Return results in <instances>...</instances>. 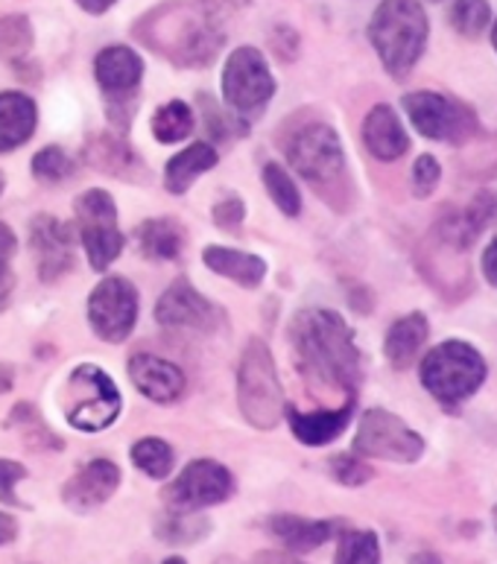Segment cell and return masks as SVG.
I'll return each instance as SVG.
<instances>
[{
    "mask_svg": "<svg viewBox=\"0 0 497 564\" xmlns=\"http://www.w3.org/2000/svg\"><path fill=\"white\" fill-rule=\"evenodd\" d=\"M290 346L304 378L357 398L363 357L355 343V330L337 311L307 307L295 313L290 322Z\"/></svg>",
    "mask_w": 497,
    "mask_h": 564,
    "instance_id": "6da1fadb",
    "label": "cell"
},
{
    "mask_svg": "<svg viewBox=\"0 0 497 564\" xmlns=\"http://www.w3.org/2000/svg\"><path fill=\"white\" fill-rule=\"evenodd\" d=\"M223 18H217L203 0H168L143 12L132 26V35L176 68H208L226 44Z\"/></svg>",
    "mask_w": 497,
    "mask_h": 564,
    "instance_id": "7a4b0ae2",
    "label": "cell"
},
{
    "mask_svg": "<svg viewBox=\"0 0 497 564\" xmlns=\"http://www.w3.org/2000/svg\"><path fill=\"white\" fill-rule=\"evenodd\" d=\"M287 161L316 194L331 203L337 212H346L348 196H352V176H348L346 150L339 141L337 129L311 120L287 138L284 143Z\"/></svg>",
    "mask_w": 497,
    "mask_h": 564,
    "instance_id": "3957f363",
    "label": "cell"
},
{
    "mask_svg": "<svg viewBox=\"0 0 497 564\" xmlns=\"http://www.w3.org/2000/svg\"><path fill=\"white\" fill-rule=\"evenodd\" d=\"M369 44L392 79H407L428 51L430 21L422 0H380L366 26Z\"/></svg>",
    "mask_w": 497,
    "mask_h": 564,
    "instance_id": "277c9868",
    "label": "cell"
},
{
    "mask_svg": "<svg viewBox=\"0 0 497 564\" xmlns=\"http://www.w3.org/2000/svg\"><path fill=\"white\" fill-rule=\"evenodd\" d=\"M419 378H422V387L428 389L433 401H439L447 410H456L480 392V387L489 378V362L472 343L445 339L424 354Z\"/></svg>",
    "mask_w": 497,
    "mask_h": 564,
    "instance_id": "5b68a950",
    "label": "cell"
},
{
    "mask_svg": "<svg viewBox=\"0 0 497 564\" xmlns=\"http://www.w3.org/2000/svg\"><path fill=\"white\" fill-rule=\"evenodd\" d=\"M237 404L252 427L272 430L284 419L287 401L279 369L263 339H249L237 362Z\"/></svg>",
    "mask_w": 497,
    "mask_h": 564,
    "instance_id": "8992f818",
    "label": "cell"
},
{
    "mask_svg": "<svg viewBox=\"0 0 497 564\" xmlns=\"http://www.w3.org/2000/svg\"><path fill=\"white\" fill-rule=\"evenodd\" d=\"M413 129L428 141L463 147L480 135V118L468 102L442 91H410L401 97Z\"/></svg>",
    "mask_w": 497,
    "mask_h": 564,
    "instance_id": "52a82bcc",
    "label": "cell"
},
{
    "mask_svg": "<svg viewBox=\"0 0 497 564\" xmlns=\"http://www.w3.org/2000/svg\"><path fill=\"white\" fill-rule=\"evenodd\" d=\"M62 406H65V419L71 427L83 433H100L118 422L123 398L115 380L100 366H76L65 383Z\"/></svg>",
    "mask_w": 497,
    "mask_h": 564,
    "instance_id": "ba28073f",
    "label": "cell"
},
{
    "mask_svg": "<svg viewBox=\"0 0 497 564\" xmlns=\"http://www.w3.org/2000/svg\"><path fill=\"white\" fill-rule=\"evenodd\" d=\"M76 231L83 237L85 254L91 270L106 272L123 252V235H120L118 208L109 191L91 187L76 199Z\"/></svg>",
    "mask_w": 497,
    "mask_h": 564,
    "instance_id": "9c48e42d",
    "label": "cell"
},
{
    "mask_svg": "<svg viewBox=\"0 0 497 564\" xmlns=\"http://www.w3.org/2000/svg\"><path fill=\"white\" fill-rule=\"evenodd\" d=\"M355 454L366 459H387V463H419L424 454L422 433H415L404 419L389 410H366L355 433Z\"/></svg>",
    "mask_w": 497,
    "mask_h": 564,
    "instance_id": "30bf717a",
    "label": "cell"
},
{
    "mask_svg": "<svg viewBox=\"0 0 497 564\" xmlns=\"http://www.w3.org/2000/svg\"><path fill=\"white\" fill-rule=\"evenodd\" d=\"M275 76L258 47H237L223 68V100L237 118H249L272 100Z\"/></svg>",
    "mask_w": 497,
    "mask_h": 564,
    "instance_id": "8fae6325",
    "label": "cell"
},
{
    "mask_svg": "<svg viewBox=\"0 0 497 564\" xmlns=\"http://www.w3.org/2000/svg\"><path fill=\"white\" fill-rule=\"evenodd\" d=\"M94 79L100 85L115 123L127 127L143 83V59L127 44H109L94 59Z\"/></svg>",
    "mask_w": 497,
    "mask_h": 564,
    "instance_id": "7c38bea8",
    "label": "cell"
},
{
    "mask_svg": "<svg viewBox=\"0 0 497 564\" xmlns=\"http://www.w3.org/2000/svg\"><path fill=\"white\" fill-rule=\"evenodd\" d=\"M91 330L106 343H123L136 330L138 290L123 275H109L91 290L88 299Z\"/></svg>",
    "mask_w": 497,
    "mask_h": 564,
    "instance_id": "4fadbf2b",
    "label": "cell"
},
{
    "mask_svg": "<svg viewBox=\"0 0 497 564\" xmlns=\"http://www.w3.org/2000/svg\"><path fill=\"white\" fill-rule=\"evenodd\" d=\"M235 495V477L217 459H194L176 480L164 489V500L176 512L208 509Z\"/></svg>",
    "mask_w": 497,
    "mask_h": 564,
    "instance_id": "5bb4252c",
    "label": "cell"
},
{
    "mask_svg": "<svg viewBox=\"0 0 497 564\" xmlns=\"http://www.w3.org/2000/svg\"><path fill=\"white\" fill-rule=\"evenodd\" d=\"M155 319L164 328H182L196 330V334H208L217 328L219 311L205 299L199 290L187 279H176L173 284L161 293L155 304Z\"/></svg>",
    "mask_w": 497,
    "mask_h": 564,
    "instance_id": "9a60e30c",
    "label": "cell"
},
{
    "mask_svg": "<svg viewBox=\"0 0 497 564\" xmlns=\"http://www.w3.org/2000/svg\"><path fill=\"white\" fill-rule=\"evenodd\" d=\"M30 246L42 281H56L74 270V228L51 214H39L30 223Z\"/></svg>",
    "mask_w": 497,
    "mask_h": 564,
    "instance_id": "2e32d148",
    "label": "cell"
},
{
    "mask_svg": "<svg viewBox=\"0 0 497 564\" xmlns=\"http://www.w3.org/2000/svg\"><path fill=\"white\" fill-rule=\"evenodd\" d=\"M497 219V196L491 191H480L463 212H451L436 223V237L454 252H465L477 243V237Z\"/></svg>",
    "mask_w": 497,
    "mask_h": 564,
    "instance_id": "e0dca14e",
    "label": "cell"
},
{
    "mask_svg": "<svg viewBox=\"0 0 497 564\" xmlns=\"http://www.w3.org/2000/svg\"><path fill=\"white\" fill-rule=\"evenodd\" d=\"M120 486V468L111 459H91L65 482L62 500L74 512H91L109 500Z\"/></svg>",
    "mask_w": 497,
    "mask_h": 564,
    "instance_id": "ac0fdd59",
    "label": "cell"
},
{
    "mask_svg": "<svg viewBox=\"0 0 497 564\" xmlns=\"http://www.w3.org/2000/svg\"><path fill=\"white\" fill-rule=\"evenodd\" d=\"M129 378L138 387V392L155 401V404H173L185 395V371L176 362L161 360L155 354H136L129 360Z\"/></svg>",
    "mask_w": 497,
    "mask_h": 564,
    "instance_id": "d6986e66",
    "label": "cell"
},
{
    "mask_svg": "<svg viewBox=\"0 0 497 564\" xmlns=\"http://www.w3.org/2000/svg\"><path fill=\"white\" fill-rule=\"evenodd\" d=\"M363 143L378 161H398L410 150V135L392 106L378 102L363 120Z\"/></svg>",
    "mask_w": 497,
    "mask_h": 564,
    "instance_id": "ffe728a7",
    "label": "cell"
},
{
    "mask_svg": "<svg viewBox=\"0 0 497 564\" xmlns=\"http://www.w3.org/2000/svg\"><path fill=\"white\" fill-rule=\"evenodd\" d=\"M357 398H348L346 404L337 406V410H320V413H299L293 406L287 404L284 419L293 430V436L307 447H322L334 442V438L348 427L352 415H355Z\"/></svg>",
    "mask_w": 497,
    "mask_h": 564,
    "instance_id": "44dd1931",
    "label": "cell"
},
{
    "mask_svg": "<svg viewBox=\"0 0 497 564\" xmlns=\"http://www.w3.org/2000/svg\"><path fill=\"white\" fill-rule=\"evenodd\" d=\"M85 161L100 173H109L115 178H141L147 176V167L141 164L127 138L100 132L85 141Z\"/></svg>",
    "mask_w": 497,
    "mask_h": 564,
    "instance_id": "7402d4cb",
    "label": "cell"
},
{
    "mask_svg": "<svg viewBox=\"0 0 497 564\" xmlns=\"http://www.w3.org/2000/svg\"><path fill=\"white\" fill-rule=\"evenodd\" d=\"M267 530L284 544L290 553H311V550L328 544L343 527L339 521H313L302 514H272Z\"/></svg>",
    "mask_w": 497,
    "mask_h": 564,
    "instance_id": "603a6c76",
    "label": "cell"
},
{
    "mask_svg": "<svg viewBox=\"0 0 497 564\" xmlns=\"http://www.w3.org/2000/svg\"><path fill=\"white\" fill-rule=\"evenodd\" d=\"M428 316L419 311L407 313V316L392 322V328L387 330V339H383V354H387L389 366L398 371L410 369L415 357L422 354L424 343H428Z\"/></svg>",
    "mask_w": 497,
    "mask_h": 564,
    "instance_id": "cb8c5ba5",
    "label": "cell"
},
{
    "mask_svg": "<svg viewBox=\"0 0 497 564\" xmlns=\"http://www.w3.org/2000/svg\"><path fill=\"white\" fill-rule=\"evenodd\" d=\"M35 123H39V109L33 97L21 91L0 94V152H12L30 141Z\"/></svg>",
    "mask_w": 497,
    "mask_h": 564,
    "instance_id": "d4e9b609",
    "label": "cell"
},
{
    "mask_svg": "<svg viewBox=\"0 0 497 564\" xmlns=\"http://www.w3.org/2000/svg\"><path fill=\"white\" fill-rule=\"evenodd\" d=\"M203 263L212 272L246 286V290L261 286L263 279H267V263H263V258L249 252H237V249H228V246H208L203 252Z\"/></svg>",
    "mask_w": 497,
    "mask_h": 564,
    "instance_id": "484cf974",
    "label": "cell"
},
{
    "mask_svg": "<svg viewBox=\"0 0 497 564\" xmlns=\"http://www.w3.org/2000/svg\"><path fill=\"white\" fill-rule=\"evenodd\" d=\"M214 167H217V150H214L212 143H191L187 150H182L179 155H173L168 161V167H164V187H168L170 194H185L196 178Z\"/></svg>",
    "mask_w": 497,
    "mask_h": 564,
    "instance_id": "4316f807",
    "label": "cell"
},
{
    "mask_svg": "<svg viewBox=\"0 0 497 564\" xmlns=\"http://www.w3.org/2000/svg\"><path fill=\"white\" fill-rule=\"evenodd\" d=\"M138 249L150 261H176L185 249V228L176 219L155 217L141 223L136 231Z\"/></svg>",
    "mask_w": 497,
    "mask_h": 564,
    "instance_id": "83f0119b",
    "label": "cell"
},
{
    "mask_svg": "<svg viewBox=\"0 0 497 564\" xmlns=\"http://www.w3.org/2000/svg\"><path fill=\"white\" fill-rule=\"evenodd\" d=\"M35 44L33 21L21 12L12 15H0V59L9 62L12 68H24Z\"/></svg>",
    "mask_w": 497,
    "mask_h": 564,
    "instance_id": "f1b7e54d",
    "label": "cell"
},
{
    "mask_svg": "<svg viewBox=\"0 0 497 564\" xmlns=\"http://www.w3.org/2000/svg\"><path fill=\"white\" fill-rule=\"evenodd\" d=\"M152 135L159 143H179L194 132V109L182 100H170L152 115Z\"/></svg>",
    "mask_w": 497,
    "mask_h": 564,
    "instance_id": "f546056e",
    "label": "cell"
},
{
    "mask_svg": "<svg viewBox=\"0 0 497 564\" xmlns=\"http://www.w3.org/2000/svg\"><path fill=\"white\" fill-rule=\"evenodd\" d=\"M447 21L454 26V33H460L463 39H480L486 30L491 26L495 15H491L489 0H451V9H447Z\"/></svg>",
    "mask_w": 497,
    "mask_h": 564,
    "instance_id": "4dcf8cb0",
    "label": "cell"
},
{
    "mask_svg": "<svg viewBox=\"0 0 497 564\" xmlns=\"http://www.w3.org/2000/svg\"><path fill=\"white\" fill-rule=\"evenodd\" d=\"M9 430H18L21 438H24V445L39 447V451H47V447L60 451L62 447L60 436L44 424V419L35 413L33 404H18L15 410L9 413Z\"/></svg>",
    "mask_w": 497,
    "mask_h": 564,
    "instance_id": "1f68e13d",
    "label": "cell"
},
{
    "mask_svg": "<svg viewBox=\"0 0 497 564\" xmlns=\"http://www.w3.org/2000/svg\"><path fill=\"white\" fill-rule=\"evenodd\" d=\"M212 530L208 518H203L199 512H168V518H161L159 527H155V535L161 541H170V544H194V541L205 539Z\"/></svg>",
    "mask_w": 497,
    "mask_h": 564,
    "instance_id": "d6a6232c",
    "label": "cell"
},
{
    "mask_svg": "<svg viewBox=\"0 0 497 564\" xmlns=\"http://www.w3.org/2000/svg\"><path fill=\"white\" fill-rule=\"evenodd\" d=\"M132 463L152 480H164L173 471V447L159 436L138 438L132 445Z\"/></svg>",
    "mask_w": 497,
    "mask_h": 564,
    "instance_id": "836d02e7",
    "label": "cell"
},
{
    "mask_svg": "<svg viewBox=\"0 0 497 564\" xmlns=\"http://www.w3.org/2000/svg\"><path fill=\"white\" fill-rule=\"evenodd\" d=\"M334 564H380V541L371 530L339 532Z\"/></svg>",
    "mask_w": 497,
    "mask_h": 564,
    "instance_id": "e575fe53",
    "label": "cell"
},
{
    "mask_svg": "<svg viewBox=\"0 0 497 564\" xmlns=\"http://www.w3.org/2000/svg\"><path fill=\"white\" fill-rule=\"evenodd\" d=\"M263 185H267V194L272 196V203L279 205V212L287 217H299L302 214V194L299 187L293 185V178L287 176V170L275 161L263 164Z\"/></svg>",
    "mask_w": 497,
    "mask_h": 564,
    "instance_id": "d590c367",
    "label": "cell"
},
{
    "mask_svg": "<svg viewBox=\"0 0 497 564\" xmlns=\"http://www.w3.org/2000/svg\"><path fill=\"white\" fill-rule=\"evenodd\" d=\"M76 173V161L62 147H44L33 155V176L47 185L68 182Z\"/></svg>",
    "mask_w": 497,
    "mask_h": 564,
    "instance_id": "8d00e7d4",
    "label": "cell"
},
{
    "mask_svg": "<svg viewBox=\"0 0 497 564\" xmlns=\"http://www.w3.org/2000/svg\"><path fill=\"white\" fill-rule=\"evenodd\" d=\"M199 106H203V115H205V127L212 132L217 141H231L237 135H246V123L240 118H228L226 111L219 109L217 102L212 97H205L199 94Z\"/></svg>",
    "mask_w": 497,
    "mask_h": 564,
    "instance_id": "74e56055",
    "label": "cell"
},
{
    "mask_svg": "<svg viewBox=\"0 0 497 564\" xmlns=\"http://www.w3.org/2000/svg\"><path fill=\"white\" fill-rule=\"evenodd\" d=\"M328 465L334 480L348 486V489H357V486H363V482H369L375 477V471L357 454H337Z\"/></svg>",
    "mask_w": 497,
    "mask_h": 564,
    "instance_id": "f35d334b",
    "label": "cell"
},
{
    "mask_svg": "<svg viewBox=\"0 0 497 564\" xmlns=\"http://www.w3.org/2000/svg\"><path fill=\"white\" fill-rule=\"evenodd\" d=\"M410 182H413V196L415 199H428L430 194H436L439 182H442V164H439L433 155H419L413 164V173H410Z\"/></svg>",
    "mask_w": 497,
    "mask_h": 564,
    "instance_id": "ab89813d",
    "label": "cell"
},
{
    "mask_svg": "<svg viewBox=\"0 0 497 564\" xmlns=\"http://www.w3.org/2000/svg\"><path fill=\"white\" fill-rule=\"evenodd\" d=\"M26 477V468L15 459H0V503L7 506H24L18 500L15 486Z\"/></svg>",
    "mask_w": 497,
    "mask_h": 564,
    "instance_id": "60d3db41",
    "label": "cell"
},
{
    "mask_svg": "<svg viewBox=\"0 0 497 564\" xmlns=\"http://www.w3.org/2000/svg\"><path fill=\"white\" fill-rule=\"evenodd\" d=\"M212 217H214V223H217L219 228L240 226V223H244V217H246L244 199H240V196H226V199H219V203L214 205Z\"/></svg>",
    "mask_w": 497,
    "mask_h": 564,
    "instance_id": "b9f144b4",
    "label": "cell"
},
{
    "mask_svg": "<svg viewBox=\"0 0 497 564\" xmlns=\"http://www.w3.org/2000/svg\"><path fill=\"white\" fill-rule=\"evenodd\" d=\"M272 51L281 62H293L299 56V35L293 26H275L272 30Z\"/></svg>",
    "mask_w": 497,
    "mask_h": 564,
    "instance_id": "7bdbcfd3",
    "label": "cell"
},
{
    "mask_svg": "<svg viewBox=\"0 0 497 564\" xmlns=\"http://www.w3.org/2000/svg\"><path fill=\"white\" fill-rule=\"evenodd\" d=\"M480 270H483V279H486V284L497 286V237H491L489 243H486V249H483Z\"/></svg>",
    "mask_w": 497,
    "mask_h": 564,
    "instance_id": "ee69618b",
    "label": "cell"
},
{
    "mask_svg": "<svg viewBox=\"0 0 497 564\" xmlns=\"http://www.w3.org/2000/svg\"><path fill=\"white\" fill-rule=\"evenodd\" d=\"M12 290H15V275L9 270V261H0V311L9 304Z\"/></svg>",
    "mask_w": 497,
    "mask_h": 564,
    "instance_id": "f6af8a7d",
    "label": "cell"
},
{
    "mask_svg": "<svg viewBox=\"0 0 497 564\" xmlns=\"http://www.w3.org/2000/svg\"><path fill=\"white\" fill-rule=\"evenodd\" d=\"M15 252H18L15 231H12L7 223H0V261H9Z\"/></svg>",
    "mask_w": 497,
    "mask_h": 564,
    "instance_id": "bcb514c9",
    "label": "cell"
},
{
    "mask_svg": "<svg viewBox=\"0 0 497 564\" xmlns=\"http://www.w3.org/2000/svg\"><path fill=\"white\" fill-rule=\"evenodd\" d=\"M203 3H205V7H208V9H212L214 15L223 18V15H226V12H235V9L249 7L252 0H203Z\"/></svg>",
    "mask_w": 497,
    "mask_h": 564,
    "instance_id": "7dc6e473",
    "label": "cell"
},
{
    "mask_svg": "<svg viewBox=\"0 0 497 564\" xmlns=\"http://www.w3.org/2000/svg\"><path fill=\"white\" fill-rule=\"evenodd\" d=\"M252 564H304L299 562V558L287 556V553H275V550H263V553H258L255 556Z\"/></svg>",
    "mask_w": 497,
    "mask_h": 564,
    "instance_id": "c3c4849f",
    "label": "cell"
},
{
    "mask_svg": "<svg viewBox=\"0 0 497 564\" xmlns=\"http://www.w3.org/2000/svg\"><path fill=\"white\" fill-rule=\"evenodd\" d=\"M74 3L83 9V12H88V15H102V12H109L118 0H74Z\"/></svg>",
    "mask_w": 497,
    "mask_h": 564,
    "instance_id": "681fc988",
    "label": "cell"
},
{
    "mask_svg": "<svg viewBox=\"0 0 497 564\" xmlns=\"http://www.w3.org/2000/svg\"><path fill=\"white\" fill-rule=\"evenodd\" d=\"M18 535V523L12 514L0 512V544H9V541Z\"/></svg>",
    "mask_w": 497,
    "mask_h": 564,
    "instance_id": "f907efd6",
    "label": "cell"
},
{
    "mask_svg": "<svg viewBox=\"0 0 497 564\" xmlns=\"http://www.w3.org/2000/svg\"><path fill=\"white\" fill-rule=\"evenodd\" d=\"M407 564H445V562H442L436 553H428V550H424V553H415V556H410V562Z\"/></svg>",
    "mask_w": 497,
    "mask_h": 564,
    "instance_id": "816d5d0a",
    "label": "cell"
},
{
    "mask_svg": "<svg viewBox=\"0 0 497 564\" xmlns=\"http://www.w3.org/2000/svg\"><path fill=\"white\" fill-rule=\"evenodd\" d=\"M489 30H491V47H495V53H497V18H495V21H491Z\"/></svg>",
    "mask_w": 497,
    "mask_h": 564,
    "instance_id": "f5cc1de1",
    "label": "cell"
},
{
    "mask_svg": "<svg viewBox=\"0 0 497 564\" xmlns=\"http://www.w3.org/2000/svg\"><path fill=\"white\" fill-rule=\"evenodd\" d=\"M214 564H240V562H237L235 556H219L217 562H214Z\"/></svg>",
    "mask_w": 497,
    "mask_h": 564,
    "instance_id": "db71d44e",
    "label": "cell"
},
{
    "mask_svg": "<svg viewBox=\"0 0 497 564\" xmlns=\"http://www.w3.org/2000/svg\"><path fill=\"white\" fill-rule=\"evenodd\" d=\"M161 564H187V562L182 556H170V558H164V562H161Z\"/></svg>",
    "mask_w": 497,
    "mask_h": 564,
    "instance_id": "11a10c76",
    "label": "cell"
},
{
    "mask_svg": "<svg viewBox=\"0 0 497 564\" xmlns=\"http://www.w3.org/2000/svg\"><path fill=\"white\" fill-rule=\"evenodd\" d=\"M3 187H7V178H3V173H0V194H3Z\"/></svg>",
    "mask_w": 497,
    "mask_h": 564,
    "instance_id": "9f6ffc18",
    "label": "cell"
},
{
    "mask_svg": "<svg viewBox=\"0 0 497 564\" xmlns=\"http://www.w3.org/2000/svg\"><path fill=\"white\" fill-rule=\"evenodd\" d=\"M495 530H497V506H495Z\"/></svg>",
    "mask_w": 497,
    "mask_h": 564,
    "instance_id": "6f0895ef",
    "label": "cell"
},
{
    "mask_svg": "<svg viewBox=\"0 0 497 564\" xmlns=\"http://www.w3.org/2000/svg\"><path fill=\"white\" fill-rule=\"evenodd\" d=\"M430 3H442V0H430Z\"/></svg>",
    "mask_w": 497,
    "mask_h": 564,
    "instance_id": "680465c9",
    "label": "cell"
}]
</instances>
